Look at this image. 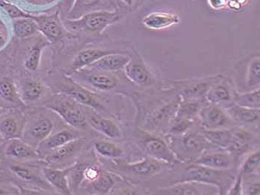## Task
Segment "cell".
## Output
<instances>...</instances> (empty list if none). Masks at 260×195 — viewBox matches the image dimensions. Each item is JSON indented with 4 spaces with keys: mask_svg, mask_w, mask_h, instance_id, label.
<instances>
[{
    "mask_svg": "<svg viewBox=\"0 0 260 195\" xmlns=\"http://www.w3.org/2000/svg\"><path fill=\"white\" fill-rule=\"evenodd\" d=\"M123 18L118 11H98L86 13L78 19H69L64 22L68 29L89 32L101 35L110 25L117 23Z\"/></svg>",
    "mask_w": 260,
    "mask_h": 195,
    "instance_id": "cell-1",
    "label": "cell"
},
{
    "mask_svg": "<svg viewBox=\"0 0 260 195\" xmlns=\"http://www.w3.org/2000/svg\"><path fill=\"white\" fill-rule=\"evenodd\" d=\"M45 107L57 113L71 126L83 129L87 125V113L81 104L62 93H58L46 101Z\"/></svg>",
    "mask_w": 260,
    "mask_h": 195,
    "instance_id": "cell-2",
    "label": "cell"
},
{
    "mask_svg": "<svg viewBox=\"0 0 260 195\" xmlns=\"http://www.w3.org/2000/svg\"><path fill=\"white\" fill-rule=\"evenodd\" d=\"M231 177L225 170L211 169L193 164L186 168L180 181H196L215 185L222 191L226 184H229Z\"/></svg>",
    "mask_w": 260,
    "mask_h": 195,
    "instance_id": "cell-3",
    "label": "cell"
},
{
    "mask_svg": "<svg viewBox=\"0 0 260 195\" xmlns=\"http://www.w3.org/2000/svg\"><path fill=\"white\" fill-rule=\"evenodd\" d=\"M69 96L82 105L89 107L96 111L104 108L97 94L88 89L86 86L75 81L73 78L66 77L61 84L60 92Z\"/></svg>",
    "mask_w": 260,
    "mask_h": 195,
    "instance_id": "cell-4",
    "label": "cell"
},
{
    "mask_svg": "<svg viewBox=\"0 0 260 195\" xmlns=\"http://www.w3.org/2000/svg\"><path fill=\"white\" fill-rule=\"evenodd\" d=\"M73 73L75 81L86 83L95 90L107 92L115 89L118 85V77L112 72L83 68Z\"/></svg>",
    "mask_w": 260,
    "mask_h": 195,
    "instance_id": "cell-5",
    "label": "cell"
},
{
    "mask_svg": "<svg viewBox=\"0 0 260 195\" xmlns=\"http://www.w3.org/2000/svg\"><path fill=\"white\" fill-rule=\"evenodd\" d=\"M198 116L201 124L206 130L227 129L233 124L229 115L217 105H210L200 108Z\"/></svg>",
    "mask_w": 260,
    "mask_h": 195,
    "instance_id": "cell-6",
    "label": "cell"
},
{
    "mask_svg": "<svg viewBox=\"0 0 260 195\" xmlns=\"http://www.w3.org/2000/svg\"><path fill=\"white\" fill-rule=\"evenodd\" d=\"M141 143L146 152L151 158L163 161L168 164L176 161V154L173 150L159 137L148 133L144 134L141 137Z\"/></svg>",
    "mask_w": 260,
    "mask_h": 195,
    "instance_id": "cell-7",
    "label": "cell"
},
{
    "mask_svg": "<svg viewBox=\"0 0 260 195\" xmlns=\"http://www.w3.org/2000/svg\"><path fill=\"white\" fill-rule=\"evenodd\" d=\"M26 124V119L20 112L3 113L0 115V136L4 140L22 138Z\"/></svg>",
    "mask_w": 260,
    "mask_h": 195,
    "instance_id": "cell-8",
    "label": "cell"
},
{
    "mask_svg": "<svg viewBox=\"0 0 260 195\" xmlns=\"http://www.w3.org/2000/svg\"><path fill=\"white\" fill-rule=\"evenodd\" d=\"M30 18L36 22L38 31L44 35L49 43H57L63 38L65 31L57 14L53 16L31 15Z\"/></svg>",
    "mask_w": 260,
    "mask_h": 195,
    "instance_id": "cell-9",
    "label": "cell"
},
{
    "mask_svg": "<svg viewBox=\"0 0 260 195\" xmlns=\"http://www.w3.org/2000/svg\"><path fill=\"white\" fill-rule=\"evenodd\" d=\"M125 75L131 82L139 86H150L155 79L139 56L132 57L131 60L123 68Z\"/></svg>",
    "mask_w": 260,
    "mask_h": 195,
    "instance_id": "cell-10",
    "label": "cell"
},
{
    "mask_svg": "<svg viewBox=\"0 0 260 195\" xmlns=\"http://www.w3.org/2000/svg\"><path fill=\"white\" fill-rule=\"evenodd\" d=\"M217 187L196 181H181L160 189V194L176 195L210 194ZM218 189V188H217ZM219 190V189H218Z\"/></svg>",
    "mask_w": 260,
    "mask_h": 195,
    "instance_id": "cell-11",
    "label": "cell"
},
{
    "mask_svg": "<svg viewBox=\"0 0 260 195\" xmlns=\"http://www.w3.org/2000/svg\"><path fill=\"white\" fill-rule=\"evenodd\" d=\"M132 56L123 52H114L107 54L97 61L93 62L87 68L99 71L115 72L123 69L131 60Z\"/></svg>",
    "mask_w": 260,
    "mask_h": 195,
    "instance_id": "cell-12",
    "label": "cell"
},
{
    "mask_svg": "<svg viewBox=\"0 0 260 195\" xmlns=\"http://www.w3.org/2000/svg\"><path fill=\"white\" fill-rule=\"evenodd\" d=\"M53 128L52 121L46 116H40L29 124L27 123L24 134H28V140L39 144L52 133Z\"/></svg>",
    "mask_w": 260,
    "mask_h": 195,
    "instance_id": "cell-13",
    "label": "cell"
},
{
    "mask_svg": "<svg viewBox=\"0 0 260 195\" xmlns=\"http://www.w3.org/2000/svg\"><path fill=\"white\" fill-rule=\"evenodd\" d=\"M183 137H179V140H173V148H178V151H181L185 154H200L209 142L203 135L200 134H183Z\"/></svg>",
    "mask_w": 260,
    "mask_h": 195,
    "instance_id": "cell-14",
    "label": "cell"
},
{
    "mask_svg": "<svg viewBox=\"0 0 260 195\" xmlns=\"http://www.w3.org/2000/svg\"><path fill=\"white\" fill-rule=\"evenodd\" d=\"M179 22L180 18L177 14L162 11L150 13L145 16L142 20V23L144 26L149 29L156 31L177 25Z\"/></svg>",
    "mask_w": 260,
    "mask_h": 195,
    "instance_id": "cell-15",
    "label": "cell"
},
{
    "mask_svg": "<svg viewBox=\"0 0 260 195\" xmlns=\"http://www.w3.org/2000/svg\"><path fill=\"white\" fill-rule=\"evenodd\" d=\"M5 153L6 156L17 161L37 159L40 155L39 152L32 145L21 140V138L9 140L5 149Z\"/></svg>",
    "mask_w": 260,
    "mask_h": 195,
    "instance_id": "cell-16",
    "label": "cell"
},
{
    "mask_svg": "<svg viewBox=\"0 0 260 195\" xmlns=\"http://www.w3.org/2000/svg\"><path fill=\"white\" fill-rule=\"evenodd\" d=\"M86 121L87 124L93 129L107 136L109 138L120 139L122 137L121 131L119 127L113 121L101 116L99 113H87Z\"/></svg>",
    "mask_w": 260,
    "mask_h": 195,
    "instance_id": "cell-17",
    "label": "cell"
},
{
    "mask_svg": "<svg viewBox=\"0 0 260 195\" xmlns=\"http://www.w3.org/2000/svg\"><path fill=\"white\" fill-rule=\"evenodd\" d=\"M72 166L66 169L43 168V174L46 180L62 194H72L68 176Z\"/></svg>",
    "mask_w": 260,
    "mask_h": 195,
    "instance_id": "cell-18",
    "label": "cell"
},
{
    "mask_svg": "<svg viewBox=\"0 0 260 195\" xmlns=\"http://www.w3.org/2000/svg\"><path fill=\"white\" fill-rule=\"evenodd\" d=\"M114 52H118V51L104 50L101 49H88L80 51L72 61L71 71L72 73H75L83 68H87L91 64L97 61L104 56Z\"/></svg>",
    "mask_w": 260,
    "mask_h": 195,
    "instance_id": "cell-19",
    "label": "cell"
},
{
    "mask_svg": "<svg viewBox=\"0 0 260 195\" xmlns=\"http://www.w3.org/2000/svg\"><path fill=\"white\" fill-rule=\"evenodd\" d=\"M78 138H80V137L77 132L69 129H62L55 133H51L47 138L40 143L39 149L40 151L48 152Z\"/></svg>",
    "mask_w": 260,
    "mask_h": 195,
    "instance_id": "cell-20",
    "label": "cell"
},
{
    "mask_svg": "<svg viewBox=\"0 0 260 195\" xmlns=\"http://www.w3.org/2000/svg\"><path fill=\"white\" fill-rule=\"evenodd\" d=\"M205 98L213 104L230 103L234 100V96L229 83L225 79L220 78L212 85Z\"/></svg>",
    "mask_w": 260,
    "mask_h": 195,
    "instance_id": "cell-21",
    "label": "cell"
},
{
    "mask_svg": "<svg viewBox=\"0 0 260 195\" xmlns=\"http://www.w3.org/2000/svg\"><path fill=\"white\" fill-rule=\"evenodd\" d=\"M83 143V140H81V137H80L70 143L65 144L62 146L48 151L49 154L45 160L49 164H57L59 163L63 162L66 160L69 159L71 157L76 154L81 148Z\"/></svg>",
    "mask_w": 260,
    "mask_h": 195,
    "instance_id": "cell-22",
    "label": "cell"
},
{
    "mask_svg": "<svg viewBox=\"0 0 260 195\" xmlns=\"http://www.w3.org/2000/svg\"><path fill=\"white\" fill-rule=\"evenodd\" d=\"M193 164L211 168V169L226 170L232 167L233 158L229 153H211L201 155L197 158Z\"/></svg>",
    "mask_w": 260,
    "mask_h": 195,
    "instance_id": "cell-23",
    "label": "cell"
},
{
    "mask_svg": "<svg viewBox=\"0 0 260 195\" xmlns=\"http://www.w3.org/2000/svg\"><path fill=\"white\" fill-rule=\"evenodd\" d=\"M168 164L155 158H149L140 162L135 163L125 166L128 172L138 176H151L159 172Z\"/></svg>",
    "mask_w": 260,
    "mask_h": 195,
    "instance_id": "cell-24",
    "label": "cell"
},
{
    "mask_svg": "<svg viewBox=\"0 0 260 195\" xmlns=\"http://www.w3.org/2000/svg\"><path fill=\"white\" fill-rule=\"evenodd\" d=\"M43 83L38 80L27 78L22 83L19 90L21 100L24 104H30L38 101L44 93Z\"/></svg>",
    "mask_w": 260,
    "mask_h": 195,
    "instance_id": "cell-25",
    "label": "cell"
},
{
    "mask_svg": "<svg viewBox=\"0 0 260 195\" xmlns=\"http://www.w3.org/2000/svg\"><path fill=\"white\" fill-rule=\"evenodd\" d=\"M227 111L231 119L240 124L251 125L259 121V108H245L234 104L228 108Z\"/></svg>",
    "mask_w": 260,
    "mask_h": 195,
    "instance_id": "cell-26",
    "label": "cell"
},
{
    "mask_svg": "<svg viewBox=\"0 0 260 195\" xmlns=\"http://www.w3.org/2000/svg\"><path fill=\"white\" fill-rule=\"evenodd\" d=\"M0 100L14 105H23L17 86L9 78L0 79Z\"/></svg>",
    "mask_w": 260,
    "mask_h": 195,
    "instance_id": "cell-27",
    "label": "cell"
},
{
    "mask_svg": "<svg viewBox=\"0 0 260 195\" xmlns=\"http://www.w3.org/2000/svg\"><path fill=\"white\" fill-rule=\"evenodd\" d=\"M221 76H214V77L204 79L200 82L191 85L187 89H184L181 92V95L186 100H197L206 96L210 87L213 83L220 79Z\"/></svg>",
    "mask_w": 260,
    "mask_h": 195,
    "instance_id": "cell-28",
    "label": "cell"
},
{
    "mask_svg": "<svg viewBox=\"0 0 260 195\" xmlns=\"http://www.w3.org/2000/svg\"><path fill=\"white\" fill-rule=\"evenodd\" d=\"M179 103L173 102L169 105L162 107L160 110L155 113L150 121L151 127L160 128L173 121L177 113Z\"/></svg>",
    "mask_w": 260,
    "mask_h": 195,
    "instance_id": "cell-29",
    "label": "cell"
},
{
    "mask_svg": "<svg viewBox=\"0 0 260 195\" xmlns=\"http://www.w3.org/2000/svg\"><path fill=\"white\" fill-rule=\"evenodd\" d=\"M251 135L245 130L233 131L232 139L227 150L231 155H240L248 150Z\"/></svg>",
    "mask_w": 260,
    "mask_h": 195,
    "instance_id": "cell-30",
    "label": "cell"
},
{
    "mask_svg": "<svg viewBox=\"0 0 260 195\" xmlns=\"http://www.w3.org/2000/svg\"><path fill=\"white\" fill-rule=\"evenodd\" d=\"M202 135L210 144L221 148L227 149L232 139L233 131L229 129H216V130L204 131Z\"/></svg>",
    "mask_w": 260,
    "mask_h": 195,
    "instance_id": "cell-31",
    "label": "cell"
},
{
    "mask_svg": "<svg viewBox=\"0 0 260 195\" xmlns=\"http://www.w3.org/2000/svg\"><path fill=\"white\" fill-rule=\"evenodd\" d=\"M13 31L17 37L27 38L39 31L36 22L30 17L13 20Z\"/></svg>",
    "mask_w": 260,
    "mask_h": 195,
    "instance_id": "cell-32",
    "label": "cell"
},
{
    "mask_svg": "<svg viewBox=\"0 0 260 195\" xmlns=\"http://www.w3.org/2000/svg\"><path fill=\"white\" fill-rule=\"evenodd\" d=\"M234 104L239 106L250 108H260L259 89L251 90V92L239 94L234 97Z\"/></svg>",
    "mask_w": 260,
    "mask_h": 195,
    "instance_id": "cell-33",
    "label": "cell"
},
{
    "mask_svg": "<svg viewBox=\"0 0 260 195\" xmlns=\"http://www.w3.org/2000/svg\"><path fill=\"white\" fill-rule=\"evenodd\" d=\"M260 84L259 57H254L249 62L247 71L246 85L250 89H259Z\"/></svg>",
    "mask_w": 260,
    "mask_h": 195,
    "instance_id": "cell-34",
    "label": "cell"
},
{
    "mask_svg": "<svg viewBox=\"0 0 260 195\" xmlns=\"http://www.w3.org/2000/svg\"><path fill=\"white\" fill-rule=\"evenodd\" d=\"M94 148L99 154L105 158H117L123 154V150L118 145L105 140L95 142Z\"/></svg>",
    "mask_w": 260,
    "mask_h": 195,
    "instance_id": "cell-35",
    "label": "cell"
},
{
    "mask_svg": "<svg viewBox=\"0 0 260 195\" xmlns=\"http://www.w3.org/2000/svg\"><path fill=\"white\" fill-rule=\"evenodd\" d=\"M45 45L43 43H38L36 46L32 48L31 50L28 53V57L25 59V68L30 71H35L39 68L40 61H41L42 52Z\"/></svg>",
    "mask_w": 260,
    "mask_h": 195,
    "instance_id": "cell-36",
    "label": "cell"
},
{
    "mask_svg": "<svg viewBox=\"0 0 260 195\" xmlns=\"http://www.w3.org/2000/svg\"><path fill=\"white\" fill-rule=\"evenodd\" d=\"M260 164V153L259 150L250 154L248 157L242 168H241L240 173L242 175H248L253 174L259 169Z\"/></svg>",
    "mask_w": 260,
    "mask_h": 195,
    "instance_id": "cell-37",
    "label": "cell"
},
{
    "mask_svg": "<svg viewBox=\"0 0 260 195\" xmlns=\"http://www.w3.org/2000/svg\"><path fill=\"white\" fill-rule=\"evenodd\" d=\"M101 0H75L73 7L70 11V19H78L80 17V13L85 12L88 9L94 7L99 4Z\"/></svg>",
    "mask_w": 260,
    "mask_h": 195,
    "instance_id": "cell-38",
    "label": "cell"
},
{
    "mask_svg": "<svg viewBox=\"0 0 260 195\" xmlns=\"http://www.w3.org/2000/svg\"><path fill=\"white\" fill-rule=\"evenodd\" d=\"M0 7L3 9L12 20L19 18H30L31 14L24 12L15 5L11 4L6 0H0Z\"/></svg>",
    "mask_w": 260,
    "mask_h": 195,
    "instance_id": "cell-39",
    "label": "cell"
},
{
    "mask_svg": "<svg viewBox=\"0 0 260 195\" xmlns=\"http://www.w3.org/2000/svg\"><path fill=\"white\" fill-rule=\"evenodd\" d=\"M96 191L101 193H107L114 185L113 179L107 173H101L100 177L93 182Z\"/></svg>",
    "mask_w": 260,
    "mask_h": 195,
    "instance_id": "cell-40",
    "label": "cell"
},
{
    "mask_svg": "<svg viewBox=\"0 0 260 195\" xmlns=\"http://www.w3.org/2000/svg\"><path fill=\"white\" fill-rule=\"evenodd\" d=\"M10 170L17 177L24 180V181L35 182L37 180V177L35 173L31 170H30L28 168L25 167V166L14 165V166H10Z\"/></svg>",
    "mask_w": 260,
    "mask_h": 195,
    "instance_id": "cell-41",
    "label": "cell"
},
{
    "mask_svg": "<svg viewBox=\"0 0 260 195\" xmlns=\"http://www.w3.org/2000/svg\"><path fill=\"white\" fill-rule=\"evenodd\" d=\"M101 173L102 172L98 166L88 165V166H85L84 169H83V177L93 183L100 177Z\"/></svg>",
    "mask_w": 260,
    "mask_h": 195,
    "instance_id": "cell-42",
    "label": "cell"
},
{
    "mask_svg": "<svg viewBox=\"0 0 260 195\" xmlns=\"http://www.w3.org/2000/svg\"><path fill=\"white\" fill-rule=\"evenodd\" d=\"M229 194H243V192H242V175L240 172L237 178L236 179V181L234 182V185L231 187Z\"/></svg>",
    "mask_w": 260,
    "mask_h": 195,
    "instance_id": "cell-43",
    "label": "cell"
},
{
    "mask_svg": "<svg viewBox=\"0 0 260 195\" xmlns=\"http://www.w3.org/2000/svg\"><path fill=\"white\" fill-rule=\"evenodd\" d=\"M227 2L228 0H208L210 7L215 10H219L227 7Z\"/></svg>",
    "mask_w": 260,
    "mask_h": 195,
    "instance_id": "cell-44",
    "label": "cell"
},
{
    "mask_svg": "<svg viewBox=\"0 0 260 195\" xmlns=\"http://www.w3.org/2000/svg\"><path fill=\"white\" fill-rule=\"evenodd\" d=\"M245 194L250 195H259L260 194V185L259 182L258 183H250V185H247Z\"/></svg>",
    "mask_w": 260,
    "mask_h": 195,
    "instance_id": "cell-45",
    "label": "cell"
},
{
    "mask_svg": "<svg viewBox=\"0 0 260 195\" xmlns=\"http://www.w3.org/2000/svg\"><path fill=\"white\" fill-rule=\"evenodd\" d=\"M247 2L248 0H228L227 6L232 10H239Z\"/></svg>",
    "mask_w": 260,
    "mask_h": 195,
    "instance_id": "cell-46",
    "label": "cell"
},
{
    "mask_svg": "<svg viewBox=\"0 0 260 195\" xmlns=\"http://www.w3.org/2000/svg\"><path fill=\"white\" fill-rule=\"evenodd\" d=\"M75 0H62L61 1V4H62V8L65 9V10L68 11L70 12L72 10V7H73L74 3H75Z\"/></svg>",
    "mask_w": 260,
    "mask_h": 195,
    "instance_id": "cell-47",
    "label": "cell"
},
{
    "mask_svg": "<svg viewBox=\"0 0 260 195\" xmlns=\"http://www.w3.org/2000/svg\"><path fill=\"white\" fill-rule=\"evenodd\" d=\"M121 1L123 2L125 5H126V6L131 7V6H133V4H134L136 0H121Z\"/></svg>",
    "mask_w": 260,
    "mask_h": 195,
    "instance_id": "cell-48",
    "label": "cell"
},
{
    "mask_svg": "<svg viewBox=\"0 0 260 195\" xmlns=\"http://www.w3.org/2000/svg\"><path fill=\"white\" fill-rule=\"evenodd\" d=\"M5 44H6V39H5L3 35L0 33V47H3Z\"/></svg>",
    "mask_w": 260,
    "mask_h": 195,
    "instance_id": "cell-49",
    "label": "cell"
},
{
    "mask_svg": "<svg viewBox=\"0 0 260 195\" xmlns=\"http://www.w3.org/2000/svg\"><path fill=\"white\" fill-rule=\"evenodd\" d=\"M3 141H4V139L0 136V143H3Z\"/></svg>",
    "mask_w": 260,
    "mask_h": 195,
    "instance_id": "cell-50",
    "label": "cell"
},
{
    "mask_svg": "<svg viewBox=\"0 0 260 195\" xmlns=\"http://www.w3.org/2000/svg\"><path fill=\"white\" fill-rule=\"evenodd\" d=\"M3 113V110L2 109V108H0V115L2 114V113Z\"/></svg>",
    "mask_w": 260,
    "mask_h": 195,
    "instance_id": "cell-51",
    "label": "cell"
}]
</instances>
